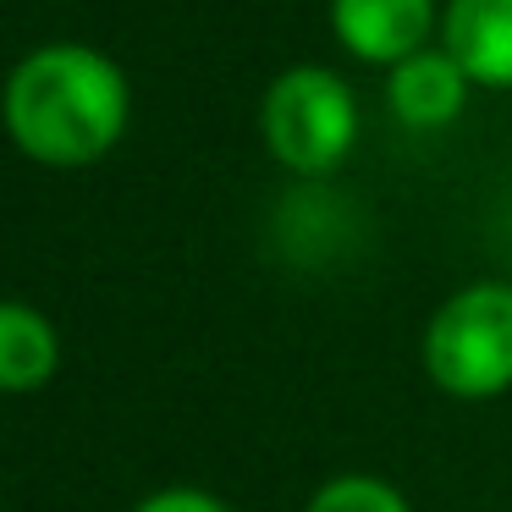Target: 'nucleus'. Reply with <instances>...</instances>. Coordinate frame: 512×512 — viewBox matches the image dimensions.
Segmentation results:
<instances>
[{
  "mask_svg": "<svg viewBox=\"0 0 512 512\" xmlns=\"http://www.w3.org/2000/svg\"><path fill=\"white\" fill-rule=\"evenodd\" d=\"M133 122L127 72L78 39L34 45L0 83V127L17 155L50 171L105 160Z\"/></svg>",
  "mask_w": 512,
  "mask_h": 512,
  "instance_id": "obj_1",
  "label": "nucleus"
},
{
  "mask_svg": "<svg viewBox=\"0 0 512 512\" xmlns=\"http://www.w3.org/2000/svg\"><path fill=\"white\" fill-rule=\"evenodd\" d=\"M424 375L457 402L512 391V281H468L430 314Z\"/></svg>",
  "mask_w": 512,
  "mask_h": 512,
  "instance_id": "obj_2",
  "label": "nucleus"
},
{
  "mask_svg": "<svg viewBox=\"0 0 512 512\" xmlns=\"http://www.w3.org/2000/svg\"><path fill=\"white\" fill-rule=\"evenodd\" d=\"M259 138L292 177H331L358 144V100L331 67H287L259 100Z\"/></svg>",
  "mask_w": 512,
  "mask_h": 512,
  "instance_id": "obj_3",
  "label": "nucleus"
},
{
  "mask_svg": "<svg viewBox=\"0 0 512 512\" xmlns=\"http://www.w3.org/2000/svg\"><path fill=\"white\" fill-rule=\"evenodd\" d=\"M331 34L364 67H402L441 34V0H331Z\"/></svg>",
  "mask_w": 512,
  "mask_h": 512,
  "instance_id": "obj_4",
  "label": "nucleus"
},
{
  "mask_svg": "<svg viewBox=\"0 0 512 512\" xmlns=\"http://www.w3.org/2000/svg\"><path fill=\"white\" fill-rule=\"evenodd\" d=\"M468 89H474V78L457 67V56L446 45H424L419 56L386 72V105L413 133H435V127L457 122L468 105Z\"/></svg>",
  "mask_w": 512,
  "mask_h": 512,
  "instance_id": "obj_5",
  "label": "nucleus"
},
{
  "mask_svg": "<svg viewBox=\"0 0 512 512\" xmlns=\"http://www.w3.org/2000/svg\"><path fill=\"white\" fill-rule=\"evenodd\" d=\"M441 45L474 89H512V0H446Z\"/></svg>",
  "mask_w": 512,
  "mask_h": 512,
  "instance_id": "obj_6",
  "label": "nucleus"
},
{
  "mask_svg": "<svg viewBox=\"0 0 512 512\" xmlns=\"http://www.w3.org/2000/svg\"><path fill=\"white\" fill-rule=\"evenodd\" d=\"M61 369V331L45 309L0 298V397H34Z\"/></svg>",
  "mask_w": 512,
  "mask_h": 512,
  "instance_id": "obj_7",
  "label": "nucleus"
},
{
  "mask_svg": "<svg viewBox=\"0 0 512 512\" xmlns=\"http://www.w3.org/2000/svg\"><path fill=\"white\" fill-rule=\"evenodd\" d=\"M303 512H413V507H408V496H402L391 479L336 474V479H325V485L314 490Z\"/></svg>",
  "mask_w": 512,
  "mask_h": 512,
  "instance_id": "obj_8",
  "label": "nucleus"
},
{
  "mask_svg": "<svg viewBox=\"0 0 512 512\" xmlns=\"http://www.w3.org/2000/svg\"><path fill=\"white\" fill-rule=\"evenodd\" d=\"M133 512H232L221 496H210V490H199V485H166V490H155V496H144Z\"/></svg>",
  "mask_w": 512,
  "mask_h": 512,
  "instance_id": "obj_9",
  "label": "nucleus"
}]
</instances>
